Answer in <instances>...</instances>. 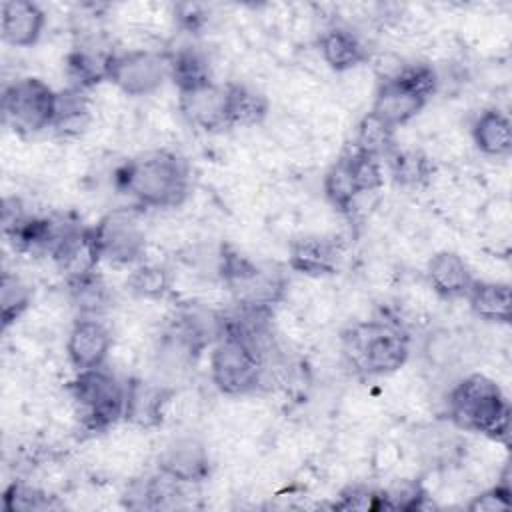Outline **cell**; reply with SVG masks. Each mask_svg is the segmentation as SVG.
Instances as JSON below:
<instances>
[{"mask_svg": "<svg viewBox=\"0 0 512 512\" xmlns=\"http://www.w3.org/2000/svg\"><path fill=\"white\" fill-rule=\"evenodd\" d=\"M158 470L182 484H200L210 476V448L196 436H176L158 454Z\"/></svg>", "mask_w": 512, "mask_h": 512, "instance_id": "obj_10", "label": "cell"}, {"mask_svg": "<svg viewBox=\"0 0 512 512\" xmlns=\"http://www.w3.org/2000/svg\"><path fill=\"white\" fill-rule=\"evenodd\" d=\"M450 420L468 432L490 438H508L510 408L500 382L474 372L460 378L446 398Z\"/></svg>", "mask_w": 512, "mask_h": 512, "instance_id": "obj_2", "label": "cell"}, {"mask_svg": "<svg viewBox=\"0 0 512 512\" xmlns=\"http://www.w3.org/2000/svg\"><path fill=\"white\" fill-rule=\"evenodd\" d=\"M470 312L488 324H508L512 294L510 284L502 280H474L464 296Z\"/></svg>", "mask_w": 512, "mask_h": 512, "instance_id": "obj_21", "label": "cell"}, {"mask_svg": "<svg viewBox=\"0 0 512 512\" xmlns=\"http://www.w3.org/2000/svg\"><path fill=\"white\" fill-rule=\"evenodd\" d=\"M90 230L100 260L110 264H130L146 254V230L136 210H112Z\"/></svg>", "mask_w": 512, "mask_h": 512, "instance_id": "obj_7", "label": "cell"}, {"mask_svg": "<svg viewBox=\"0 0 512 512\" xmlns=\"http://www.w3.org/2000/svg\"><path fill=\"white\" fill-rule=\"evenodd\" d=\"M316 50L324 66L336 74L348 72L368 62L364 42L346 26H328L318 34Z\"/></svg>", "mask_w": 512, "mask_h": 512, "instance_id": "obj_15", "label": "cell"}, {"mask_svg": "<svg viewBox=\"0 0 512 512\" xmlns=\"http://www.w3.org/2000/svg\"><path fill=\"white\" fill-rule=\"evenodd\" d=\"M342 250L336 236L304 234L290 244V266L306 278H320L338 268Z\"/></svg>", "mask_w": 512, "mask_h": 512, "instance_id": "obj_14", "label": "cell"}, {"mask_svg": "<svg viewBox=\"0 0 512 512\" xmlns=\"http://www.w3.org/2000/svg\"><path fill=\"white\" fill-rule=\"evenodd\" d=\"M172 286L168 268L160 262H142L128 274V290L142 302L162 300Z\"/></svg>", "mask_w": 512, "mask_h": 512, "instance_id": "obj_26", "label": "cell"}, {"mask_svg": "<svg viewBox=\"0 0 512 512\" xmlns=\"http://www.w3.org/2000/svg\"><path fill=\"white\" fill-rule=\"evenodd\" d=\"M70 302L80 312V316H102L112 308L110 286L94 274L68 280Z\"/></svg>", "mask_w": 512, "mask_h": 512, "instance_id": "obj_23", "label": "cell"}, {"mask_svg": "<svg viewBox=\"0 0 512 512\" xmlns=\"http://www.w3.org/2000/svg\"><path fill=\"white\" fill-rule=\"evenodd\" d=\"M334 506L342 510H378V492L362 484H348Z\"/></svg>", "mask_w": 512, "mask_h": 512, "instance_id": "obj_34", "label": "cell"}, {"mask_svg": "<svg viewBox=\"0 0 512 512\" xmlns=\"http://www.w3.org/2000/svg\"><path fill=\"white\" fill-rule=\"evenodd\" d=\"M270 116V102L264 92L244 82L226 84V124L256 128Z\"/></svg>", "mask_w": 512, "mask_h": 512, "instance_id": "obj_20", "label": "cell"}, {"mask_svg": "<svg viewBox=\"0 0 512 512\" xmlns=\"http://www.w3.org/2000/svg\"><path fill=\"white\" fill-rule=\"evenodd\" d=\"M470 140L486 158H508L512 152V124L508 114L500 108H488L478 114L470 128Z\"/></svg>", "mask_w": 512, "mask_h": 512, "instance_id": "obj_17", "label": "cell"}, {"mask_svg": "<svg viewBox=\"0 0 512 512\" xmlns=\"http://www.w3.org/2000/svg\"><path fill=\"white\" fill-rule=\"evenodd\" d=\"M322 188H324V196L328 200V204L336 210V212H352L356 200L360 198L356 186H354V180H352V174H350V168H348V162L346 158L340 154V158L328 166L326 174H324V182H322Z\"/></svg>", "mask_w": 512, "mask_h": 512, "instance_id": "obj_27", "label": "cell"}, {"mask_svg": "<svg viewBox=\"0 0 512 512\" xmlns=\"http://www.w3.org/2000/svg\"><path fill=\"white\" fill-rule=\"evenodd\" d=\"M426 102L394 80H380L370 112H374L378 118H382L386 124H390L394 130L406 126L410 120H414Z\"/></svg>", "mask_w": 512, "mask_h": 512, "instance_id": "obj_18", "label": "cell"}, {"mask_svg": "<svg viewBox=\"0 0 512 512\" xmlns=\"http://www.w3.org/2000/svg\"><path fill=\"white\" fill-rule=\"evenodd\" d=\"M388 80H394L424 102H428L438 88V74L428 62H404Z\"/></svg>", "mask_w": 512, "mask_h": 512, "instance_id": "obj_29", "label": "cell"}, {"mask_svg": "<svg viewBox=\"0 0 512 512\" xmlns=\"http://www.w3.org/2000/svg\"><path fill=\"white\" fill-rule=\"evenodd\" d=\"M170 388L146 382L132 380L126 384V406L124 420L140 430L160 426L164 420V406L168 400Z\"/></svg>", "mask_w": 512, "mask_h": 512, "instance_id": "obj_16", "label": "cell"}, {"mask_svg": "<svg viewBox=\"0 0 512 512\" xmlns=\"http://www.w3.org/2000/svg\"><path fill=\"white\" fill-rule=\"evenodd\" d=\"M0 304H2V324L8 328L16 320L24 316V312L32 304V288L18 274L4 272L2 288H0Z\"/></svg>", "mask_w": 512, "mask_h": 512, "instance_id": "obj_28", "label": "cell"}, {"mask_svg": "<svg viewBox=\"0 0 512 512\" xmlns=\"http://www.w3.org/2000/svg\"><path fill=\"white\" fill-rule=\"evenodd\" d=\"M482 218L486 226L500 234H508L510 222H512V208L506 194H496L482 206Z\"/></svg>", "mask_w": 512, "mask_h": 512, "instance_id": "obj_35", "label": "cell"}, {"mask_svg": "<svg viewBox=\"0 0 512 512\" xmlns=\"http://www.w3.org/2000/svg\"><path fill=\"white\" fill-rule=\"evenodd\" d=\"M178 112L188 124L214 132L226 124V86L218 82L204 84L194 90L178 92Z\"/></svg>", "mask_w": 512, "mask_h": 512, "instance_id": "obj_11", "label": "cell"}, {"mask_svg": "<svg viewBox=\"0 0 512 512\" xmlns=\"http://www.w3.org/2000/svg\"><path fill=\"white\" fill-rule=\"evenodd\" d=\"M510 492L512 490L508 488L492 484L488 488H482L476 496H472L466 508L474 512H504L510 508Z\"/></svg>", "mask_w": 512, "mask_h": 512, "instance_id": "obj_33", "label": "cell"}, {"mask_svg": "<svg viewBox=\"0 0 512 512\" xmlns=\"http://www.w3.org/2000/svg\"><path fill=\"white\" fill-rule=\"evenodd\" d=\"M114 344L110 326L98 316H80L68 330L66 358L76 370H92L104 366Z\"/></svg>", "mask_w": 512, "mask_h": 512, "instance_id": "obj_9", "label": "cell"}, {"mask_svg": "<svg viewBox=\"0 0 512 512\" xmlns=\"http://www.w3.org/2000/svg\"><path fill=\"white\" fill-rule=\"evenodd\" d=\"M402 458H404L402 448L396 442L378 440V442H372L370 456H368V466L376 474H392V470L400 464Z\"/></svg>", "mask_w": 512, "mask_h": 512, "instance_id": "obj_32", "label": "cell"}, {"mask_svg": "<svg viewBox=\"0 0 512 512\" xmlns=\"http://www.w3.org/2000/svg\"><path fill=\"white\" fill-rule=\"evenodd\" d=\"M168 76V60L156 50H120L108 64V82L128 98L156 94Z\"/></svg>", "mask_w": 512, "mask_h": 512, "instance_id": "obj_8", "label": "cell"}, {"mask_svg": "<svg viewBox=\"0 0 512 512\" xmlns=\"http://www.w3.org/2000/svg\"><path fill=\"white\" fill-rule=\"evenodd\" d=\"M344 352L368 376H390L404 368L410 340L400 324L390 320L356 322L344 334Z\"/></svg>", "mask_w": 512, "mask_h": 512, "instance_id": "obj_3", "label": "cell"}, {"mask_svg": "<svg viewBox=\"0 0 512 512\" xmlns=\"http://www.w3.org/2000/svg\"><path fill=\"white\" fill-rule=\"evenodd\" d=\"M2 112L16 134H38L54 124L56 92L42 78H16L2 92Z\"/></svg>", "mask_w": 512, "mask_h": 512, "instance_id": "obj_6", "label": "cell"}, {"mask_svg": "<svg viewBox=\"0 0 512 512\" xmlns=\"http://www.w3.org/2000/svg\"><path fill=\"white\" fill-rule=\"evenodd\" d=\"M0 32L4 44L12 48H32L42 38L46 12L28 0H6L0 8Z\"/></svg>", "mask_w": 512, "mask_h": 512, "instance_id": "obj_13", "label": "cell"}, {"mask_svg": "<svg viewBox=\"0 0 512 512\" xmlns=\"http://www.w3.org/2000/svg\"><path fill=\"white\" fill-rule=\"evenodd\" d=\"M52 494L42 490L40 486H30L24 482H12L2 496V506L6 512H30L44 510L50 506Z\"/></svg>", "mask_w": 512, "mask_h": 512, "instance_id": "obj_31", "label": "cell"}, {"mask_svg": "<svg viewBox=\"0 0 512 512\" xmlns=\"http://www.w3.org/2000/svg\"><path fill=\"white\" fill-rule=\"evenodd\" d=\"M116 186L136 204L176 208L190 196L186 162L168 150H150L116 170Z\"/></svg>", "mask_w": 512, "mask_h": 512, "instance_id": "obj_1", "label": "cell"}, {"mask_svg": "<svg viewBox=\"0 0 512 512\" xmlns=\"http://www.w3.org/2000/svg\"><path fill=\"white\" fill-rule=\"evenodd\" d=\"M390 158V174L398 186L414 188L430 182L434 174V164L430 156L418 148H402L392 150Z\"/></svg>", "mask_w": 512, "mask_h": 512, "instance_id": "obj_25", "label": "cell"}, {"mask_svg": "<svg viewBox=\"0 0 512 512\" xmlns=\"http://www.w3.org/2000/svg\"><path fill=\"white\" fill-rule=\"evenodd\" d=\"M394 142L396 130L390 124L370 110L362 114L354 130V150L382 160V156H388L394 150Z\"/></svg>", "mask_w": 512, "mask_h": 512, "instance_id": "obj_24", "label": "cell"}, {"mask_svg": "<svg viewBox=\"0 0 512 512\" xmlns=\"http://www.w3.org/2000/svg\"><path fill=\"white\" fill-rule=\"evenodd\" d=\"M468 352V346L464 338L450 328H436L424 338L422 356L428 364V368L436 372H448L454 370Z\"/></svg>", "mask_w": 512, "mask_h": 512, "instance_id": "obj_22", "label": "cell"}, {"mask_svg": "<svg viewBox=\"0 0 512 512\" xmlns=\"http://www.w3.org/2000/svg\"><path fill=\"white\" fill-rule=\"evenodd\" d=\"M68 394L76 406L78 426L88 432L112 430L124 418L126 384L106 364L78 372L68 384Z\"/></svg>", "mask_w": 512, "mask_h": 512, "instance_id": "obj_4", "label": "cell"}, {"mask_svg": "<svg viewBox=\"0 0 512 512\" xmlns=\"http://www.w3.org/2000/svg\"><path fill=\"white\" fill-rule=\"evenodd\" d=\"M348 162L354 186L358 194H372L384 184V172H382V162L376 156L362 154L358 150L344 152L342 154Z\"/></svg>", "mask_w": 512, "mask_h": 512, "instance_id": "obj_30", "label": "cell"}, {"mask_svg": "<svg viewBox=\"0 0 512 512\" xmlns=\"http://www.w3.org/2000/svg\"><path fill=\"white\" fill-rule=\"evenodd\" d=\"M168 76L176 86V92L200 88L214 80L212 56L198 46L186 44L176 48L168 58Z\"/></svg>", "mask_w": 512, "mask_h": 512, "instance_id": "obj_19", "label": "cell"}, {"mask_svg": "<svg viewBox=\"0 0 512 512\" xmlns=\"http://www.w3.org/2000/svg\"><path fill=\"white\" fill-rule=\"evenodd\" d=\"M262 358L256 348L238 334L222 332L210 354L212 384L226 396H244L260 388Z\"/></svg>", "mask_w": 512, "mask_h": 512, "instance_id": "obj_5", "label": "cell"}, {"mask_svg": "<svg viewBox=\"0 0 512 512\" xmlns=\"http://www.w3.org/2000/svg\"><path fill=\"white\" fill-rule=\"evenodd\" d=\"M474 282L470 264L454 250H438L426 262V284L438 298H464Z\"/></svg>", "mask_w": 512, "mask_h": 512, "instance_id": "obj_12", "label": "cell"}]
</instances>
